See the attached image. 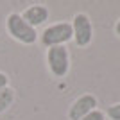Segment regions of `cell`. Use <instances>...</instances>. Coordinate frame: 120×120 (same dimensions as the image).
Segmentation results:
<instances>
[{"instance_id": "4", "label": "cell", "mask_w": 120, "mask_h": 120, "mask_svg": "<svg viewBox=\"0 0 120 120\" xmlns=\"http://www.w3.org/2000/svg\"><path fill=\"white\" fill-rule=\"evenodd\" d=\"M70 25H72V32H74L72 41L79 49H86L93 40V25H91L90 16L86 13H75Z\"/></svg>"}, {"instance_id": "11", "label": "cell", "mask_w": 120, "mask_h": 120, "mask_svg": "<svg viewBox=\"0 0 120 120\" xmlns=\"http://www.w3.org/2000/svg\"><path fill=\"white\" fill-rule=\"evenodd\" d=\"M115 34L120 38V20H116V23H115Z\"/></svg>"}, {"instance_id": "7", "label": "cell", "mask_w": 120, "mask_h": 120, "mask_svg": "<svg viewBox=\"0 0 120 120\" xmlns=\"http://www.w3.org/2000/svg\"><path fill=\"white\" fill-rule=\"evenodd\" d=\"M15 100H16V91H15V88L7 86V88H4V90L0 91V115H4L5 111H7L11 106L15 104Z\"/></svg>"}, {"instance_id": "9", "label": "cell", "mask_w": 120, "mask_h": 120, "mask_svg": "<svg viewBox=\"0 0 120 120\" xmlns=\"http://www.w3.org/2000/svg\"><path fill=\"white\" fill-rule=\"evenodd\" d=\"M81 120H106V113L100 109H93L91 113H88L86 116H82Z\"/></svg>"}, {"instance_id": "3", "label": "cell", "mask_w": 120, "mask_h": 120, "mask_svg": "<svg viewBox=\"0 0 120 120\" xmlns=\"http://www.w3.org/2000/svg\"><path fill=\"white\" fill-rule=\"evenodd\" d=\"M72 38H74V32H72L70 22H56L41 30L38 41L41 43V47L50 49V47L66 45L68 41H72Z\"/></svg>"}, {"instance_id": "10", "label": "cell", "mask_w": 120, "mask_h": 120, "mask_svg": "<svg viewBox=\"0 0 120 120\" xmlns=\"http://www.w3.org/2000/svg\"><path fill=\"white\" fill-rule=\"evenodd\" d=\"M7 86H9V75L5 72H0V91L4 88H7Z\"/></svg>"}, {"instance_id": "1", "label": "cell", "mask_w": 120, "mask_h": 120, "mask_svg": "<svg viewBox=\"0 0 120 120\" xmlns=\"http://www.w3.org/2000/svg\"><path fill=\"white\" fill-rule=\"evenodd\" d=\"M5 30L11 40L18 41L20 45H34L38 43L40 32L32 29L27 22L22 18L20 13H9L5 18Z\"/></svg>"}, {"instance_id": "5", "label": "cell", "mask_w": 120, "mask_h": 120, "mask_svg": "<svg viewBox=\"0 0 120 120\" xmlns=\"http://www.w3.org/2000/svg\"><path fill=\"white\" fill-rule=\"evenodd\" d=\"M93 109H97V97L91 93H84V95H79L70 104L66 115H68V120H81Z\"/></svg>"}, {"instance_id": "6", "label": "cell", "mask_w": 120, "mask_h": 120, "mask_svg": "<svg viewBox=\"0 0 120 120\" xmlns=\"http://www.w3.org/2000/svg\"><path fill=\"white\" fill-rule=\"evenodd\" d=\"M20 15L32 29L38 30V27H41V25L49 20L50 11H49V7H47L45 4H30V5H27V7L22 11Z\"/></svg>"}, {"instance_id": "2", "label": "cell", "mask_w": 120, "mask_h": 120, "mask_svg": "<svg viewBox=\"0 0 120 120\" xmlns=\"http://www.w3.org/2000/svg\"><path fill=\"white\" fill-rule=\"evenodd\" d=\"M45 63L49 68L50 75L56 79H63L68 75L72 65V57H70V50L66 45L61 47H50L45 52Z\"/></svg>"}, {"instance_id": "8", "label": "cell", "mask_w": 120, "mask_h": 120, "mask_svg": "<svg viewBox=\"0 0 120 120\" xmlns=\"http://www.w3.org/2000/svg\"><path fill=\"white\" fill-rule=\"evenodd\" d=\"M106 116L109 120H120V102L116 104H111L108 109H106Z\"/></svg>"}]
</instances>
